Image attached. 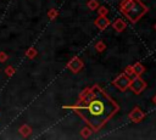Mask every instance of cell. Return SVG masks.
<instances>
[{
    "label": "cell",
    "mask_w": 156,
    "mask_h": 140,
    "mask_svg": "<svg viewBox=\"0 0 156 140\" xmlns=\"http://www.w3.org/2000/svg\"><path fill=\"white\" fill-rule=\"evenodd\" d=\"M129 83H130V80H129V78H127L126 75H121V77H118V78L115 80V85H116L117 88H119L121 90H124V89L129 85Z\"/></svg>",
    "instance_id": "3957f363"
},
{
    "label": "cell",
    "mask_w": 156,
    "mask_h": 140,
    "mask_svg": "<svg viewBox=\"0 0 156 140\" xmlns=\"http://www.w3.org/2000/svg\"><path fill=\"white\" fill-rule=\"evenodd\" d=\"M69 108H74L93 129L98 130L117 112L118 106L99 86H94L87 91L77 106Z\"/></svg>",
    "instance_id": "6da1fadb"
},
{
    "label": "cell",
    "mask_w": 156,
    "mask_h": 140,
    "mask_svg": "<svg viewBox=\"0 0 156 140\" xmlns=\"http://www.w3.org/2000/svg\"><path fill=\"white\" fill-rule=\"evenodd\" d=\"M15 72H16V69H15L12 66H7V67L5 68V74H6L7 77L13 75V74H15Z\"/></svg>",
    "instance_id": "ba28073f"
},
{
    "label": "cell",
    "mask_w": 156,
    "mask_h": 140,
    "mask_svg": "<svg viewBox=\"0 0 156 140\" xmlns=\"http://www.w3.org/2000/svg\"><path fill=\"white\" fill-rule=\"evenodd\" d=\"M18 131H20V134H21L22 136L27 138V136L30 135V133H32V128H30L28 124H23V125H21V127L18 128Z\"/></svg>",
    "instance_id": "8992f818"
},
{
    "label": "cell",
    "mask_w": 156,
    "mask_h": 140,
    "mask_svg": "<svg viewBox=\"0 0 156 140\" xmlns=\"http://www.w3.org/2000/svg\"><path fill=\"white\" fill-rule=\"evenodd\" d=\"M96 23H98V26H99L100 28H105V27L107 26V23H108V22H107V21H106L104 17H101V18H100V19H99Z\"/></svg>",
    "instance_id": "9c48e42d"
},
{
    "label": "cell",
    "mask_w": 156,
    "mask_h": 140,
    "mask_svg": "<svg viewBox=\"0 0 156 140\" xmlns=\"http://www.w3.org/2000/svg\"><path fill=\"white\" fill-rule=\"evenodd\" d=\"M123 27H124V24H123V22H122L121 19H118V21H116V22H115V28H116V29H118V30H119V29H122Z\"/></svg>",
    "instance_id": "8fae6325"
},
{
    "label": "cell",
    "mask_w": 156,
    "mask_h": 140,
    "mask_svg": "<svg viewBox=\"0 0 156 140\" xmlns=\"http://www.w3.org/2000/svg\"><path fill=\"white\" fill-rule=\"evenodd\" d=\"M26 56H27L28 58H34V57L37 56V50H35L34 47H29V49L26 51Z\"/></svg>",
    "instance_id": "52a82bcc"
},
{
    "label": "cell",
    "mask_w": 156,
    "mask_h": 140,
    "mask_svg": "<svg viewBox=\"0 0 156 140\" xmlns=\"http://www.w3.org/2000/svg\"><path fill=\"white\" fill-rule=\"evenodd\" d=\"M80 67H82V62H80V60H78V58H73V60L68 63V68L72 69L73 72H77Z\"/></svg>",
    "instance_id": "5b68a950"
},
{
    "label": "cell",
    "mask_w": 156,
    "mask_h": 140,
    "mask_svg": "<svg viewBox=\"0 0 156 140\" xmlns=\"http://www.w3.org/2000/svg\"><path fill=\"white\" fill-rule=\"evenodd\" d=\"M122 11L132 22H135L147 11V9L139 0H126L122 4Z\"/></svg>",
    "instance_id": "7a4b0ae2"
},
{
    "label": "cell",
    "mask_w": 156,
    "mask_h": 140,
    "mask_svg": "<svg viewBox=\"0 0 156 140\" xmlns=\"http://www.w3.org/2000/svg\"><path fill=\"white\" fill-rule=\"evenodd\" d=\"M130 84V86H132V89L135 91V93H140L143 89H144V86H145V83L140 79V78H135L132 83H129Z\"/></svg>",
    "instance_id": "277c9868"
},
{
    "label": "cell",
    "mask_w": 156,
    "mask_h": 140,
    "mask_svg": "<svg viewBox=\"0 0 156 140\" xmlns=\"http://www.w3.org/2000/svg\"><path fill=\"white\" fill-rule=\"evenodd\" d=\"M7 60H9V55L6 52H4V51H0V62L5 63Z\"/></svg>",
    "instance_id": "30bf717a"
},
{
    "label": "cell",
    "mask_w": 156,
    "mask_h": 140,
    "mask_svg": "<svg viewBox=\"0 0 156 140\" xmlns=\"http://www.w3.org/2000/svg\"><path fill=\"white\" fill-rule=\"evenodd\" d=\"M55 16H56V11H55V10H50V11H49V17H50V18H54Z\"/></svg>",
    "instance_id": "7c38bea8"
}]
</instances>
